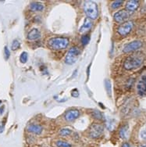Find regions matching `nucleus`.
<instances>
[{
	"mask_svg": "<svg viewBox=\"0 0 146 147\" xmlns=\"http://www.w3.org/2000/svg\"><path fill=\"white\" fill-rule=\"evenodd\" d=\"M89 69H90V66L88 67V69H87V77L89 76Z\"/></svg>",
	"mask_w": 146,
	"mask_h": 147,
	"instance_id": "nucleus-31",
	"label": "nucleus"
},
{
	"mask_svg": "<svg viewBox=\"0 0 146 147\" xmlns=\"http://www.w3.org/2000/svg\"><path fill=\"white\" fill-rule=\"evenodd\" d=\"M20 42H19L17 39H15L13 41V43H12L11 49L12 50H13V51H15V50H17V49H18L20 48Z\"/></svg>",
	"mask_w": 146,
	"mask_h": 147,
	"instance_id": "nucleus-21",
	"label": "nucleus"
},
{
	"mask_svg": "<svg viewBox=\"0 0 146 147\" xmlns=\"http://www.w3.org/2000/svg\"><path fill=\"white\" fill-rule=\"evenodd\" d=\"M131 15V13L128 12L126 9H122V10L116 12L113 16V18L116 22L123 23L128 20Z\"/></svg>",
	"mask_w": 146,
	"mask_h": 147,
	"instance_id": "nucleus-8",
	"label": "nucleus"
},
{
	"mask_svg": "<svg viewBox=\"0 0 146 147\" xmlns=\"http://www.w3.org/2000/svg\"><path fill=\"white\" fill-rule=\"evenodd\" d=\"M1 103H2V100H0V105H1Z\"/></svg>",
	"mask_w": 146,
	"mask_h": 147,
	"instance_id": "nucleus-33",
	"label": "nucleus"
},
{
	"mask_svg": "<svg viewBox=\"0 0 146 147\" xmlns=\"http://www.w3.org/2000/svg\"><path fill=\"white\" fill-rule=\"evenodd\" d=\"M139 4H140L139 1H135V0L127 1L126 3V9L130 13H133L138 9L139 7Z\"/></svg>",
	"mask_w": 146,
	"mask_h": 147,
	"instance_id": "nucleus-11",
	"label": "nucleus"
},
{
	"mask_svg": "<svg viewBox=\"0 0 146 147\" xmlns=\"http://www.w3.org/2000/svg\"><path fill=\"white\" fill-rule=\"evenodd\" d=\"M30 8L32 11L34 12H42L45 8L44 5L39 2H32L30 4Z\"/></svg>",
	"mask_w": 146,
	"mask_h": 147,
	"instance_id": "nucleus-15",
	"label": "nucleus"
},
{
	"mask_svg": "<svg viewBox=\"0 0 146 147\" xmlns=\"http://www.w3.org/2000/svg\"><path fill=\"white\" fill-rule=\"evenodd\" d=\"M72 96L73 97H75V98H77V97H78L79 96V92L77 91V88H75V89H73V91H72Z\"/></svg>",
	"mask_w": 146,
	"mask_h": 147,
	"instance_id": "nucleus-27",
	"label": "nucleus"
},
{
	"mask_svg": "<svg viewBox=\"0 0 146 147\" xmlns=\"http://www.w3.org/2000/svg\"><path fill=\"white\" fill-rule=\"evenodd\" d=\"M143 45V42L141 41V40H135V41H133V42H131L127 43L124 46V49H123V51L124 53H132V52H135L140 49Z\"/></svg>",
	"mask_w": 146,
	"mask_h": 147,
	"instance_id": "nucleus-5",
	"label": "nucleus"
},
{
	"mask_svg": "<svg viewBox=\"0 0 146 147\" xmlns=\"http://www.w3.org/2000/svg\"><path fill=\"white\" fill-rule=\"evenodd\" d=\"M92 27V20L89 18H85L84 24L81 27V28H80L79 31H80V32H81V33H84V32L89 31Z\"/></svg>",
	"mask_w": 146,
	"mask_h": 147,
	"instance_id": "nucleus-16",
	"label": "nucleus"
},
{
	"mask_svg": "<svg viewBox=\"0 0 146 147\" xmlns=\"http://www.w3.org/2000/svg\"><path fill=\"white\" fill-rule=\"evenodd\" d=\"M5 122H6V121H3L1 122V124H0V133L3 132V130H4V127H5Z\"/></svg>",
	"mask_w": 146,
	"mask_h": 147,
	"instance_id": "nucleus-28",
	"label": "nucleus"
},
{
	"mask_svg": "<svg viewBox=\"0 0 146 147\" xmlns=\"http://www.w3.org/2000/svg\"><path fill=\"white\" fill-rule=\"evenodd\" d=\"M48 45L52 49L60 50L66 49L69 45V39L64 37H56L48 40Z\"/></svg>",
	"mask_w": 146,
	"mask_h": 147,
	"instance_id": "nucleus-3",
	"label": "nucleus"
},
{
	"mask_svg": "<svg viewBox=\"0 0 146 147\" xmlns=\"http://www.w3.org/2000/svg\"><path fill=\"white\" fill-rule=\"evenodd\" d=\"M4 56H5V59H8L10 57V52L9 50V49L7 46L4 47Z\"/></svg>",
	"mask_w": 146,
	"mask_h": 147,
	"instance_id": "nucleus-25",
	"label": "nucleus"
},
{
	"mask_svg": "<svg viewBox=\"0 0 146 147\" xmlns=\"http://www.w3.org/2000/svg\"><path fill=\"white\" fill-rule=\"evenodd\" d=\"M28 53H26V52H23L22 53L20 54V62L22 63H25L28 61Z\"/></svg>",
	"mask_w": 146,
	"mask_h": 147,
	"instance_id": "nucleus-22",
	"label": "nucleus"
},
{
	"mask_svg": "<svg viewBox=\"0 0 146 147\" xmlns=\"http://www.w3.org/2000/svg\"><path fill=\"white\" fill-rule=\"evenodd\" d=\"M81 54V50L77 46H73L68 51V53L66 57L65 62L69 65H72L76 62Z\"/></svg>",
	"mask_w": 146,
	"mask_h": 147,
	"instance_id": "nucleus-4",
	"label": "nucleus"
},
{
	"mask_svg": "<svg viewBox=\"0 0 146 147\" xmlns=\"http://www.w3.org/2000/svg\"><path fill=\"white\" fill-rule=\"evenodd\" d=\"M56 145L57 147H72L71 144H70L69 142L63 140H58L56 142Z\"/></svg>",
	"mask_w": 146,
	"mask_h": 147,
	"instance_id": "nucleus-18",
	"label": "nucleus"
},
{
	"mask_svg": "<svg viewBox=\"0 0 146 147\" xmlns=\"http://www.w3.org/2000/svg\"><path fill=\"white\" fill-rule=\"evenodd\" d=\"M103 131H104V127L102 125L100 124H93L90 127L89 135L93 139H97L102 136Z\"/></svg>",
	"mask_w": 146,
	"mask_h": 147,
	"instance_id": "nucleus-7",
	"label": "nucleus"
},
{
	"mask_svg": "<svg viewBox=\"0 0 146 147\" xmlns=\"http://www.w3.org/2000/svg\"><path fill=\"white\" fill-rule=\"evenodd\" d=\"M28 131L31 133H33L34 135H40L43 131V127L42 126L39 125H36V124H31L29 125L27 127Z\"/></svg>",
	"mask_w": 146,
	"mask_h": 147,
	"instance_id": "nucleus-12",
	"label": "nucleus"
},
{
	"mask_svg": "<svg viewBox=\"0 0 146 147\" xmlns=\"http://www.w3.org/2000/svg\"><path fill=\"white\" fill-rule=\"evenodd\" d=\"M144 57L140 53L131 54L126 57L124 63V67L126 71H132L138 69L143 64Z\"/></svg>",
	"mask_w": 146,
	"mask_h": 147,
	"instance_id": "nucleus-1",
	"label": "nucleus"
},
{
	"mask_svg": "<svg viewBox=\"0 0 146 147\" xmlns=\"http://www.w3.org/2000/svg\"><path fill=\"white\" fill-rule=\"evenodd\" d=\"M105 86H106V90L108 96H111V82L110 80H105Z\"/></svg>",
	"mask_w": 146,
	"mask_h": 147,
	"instance_id": "nucleus-19",
	"label": "nucleus"
},
{
	"mask_svg": "<svg viewBox=\"0 0 146 147\" xmlns=\"http://www.w3.org/2000/svg\"><path fill=\"white\" fill-rule=\"evenodd\" d=\"M140 136L141 139H143L145 141H146V128H145L144 130H142L141 131Z\"/></svg>",
	"mask_w": 146,
	"mask_h": 147,
	"instance_id": "nucleus-26",
	"label": "nucleus"
},
{
	"mask_svg": "<svg viewBox=\"0 0 146 147\" xmlns=\"http://www.w3.org/2000/svg\"><path fill=\"white\" fill-rule=\"evenodd\" d=\"M40 37H41V32L37 28H33L29 31L28 34V38L29 40H31V41L38 39Z\"/></svg>",
	"mask_w": 146,
	"mask_h": 147,
	"instance_id": "nucleus-13",
	"label": "nucleus"
},
{
	"mask_svg": "<svg viewBox=\"0 0 146 147\" xmlns=\"http://www.w3.org/2000/svg\"><path fill=\"white\" fill-rule=\"evenodd\" d=\"M84 13L90 20H96L98 16V6L94 1H85L84 3Z\"/></svg>",
	"mask_w": 146,
	"mask_h": 147,
	"instance_id": "nucleus-2",
	"label": "nucleus"
},
{
	"mask_svg": "<svg viewBox=\"0 0 146 147\" xmlns=\"http://www.w3.org/2000/svg\"><path fill=\"white\" fill-rule=\"evenodd\" d=\"M119 135L122 139H126L128 138L129 135V125H124L120 128L119 131Z\"/></svg>",
	"mask_w": 146,
	"mask_h": 147,
	"instance_id": "nucleus-14",
	"label": "nucleus"
},
{
	"mask_svg": "<svg viewBox=\"0 0 146 147\" xmlns=\"http://www.w3.org/2000/svg\"><path fill=\"white\" fill-rule=\"evenodd\" d=\"M90 42V36L88 34H85V35H83L81 38V43L83 44V45H87Z\"/></svg>",
	"mask_w": 146,
	"mask_h": 147,
	"instance_id": "nucleus-23",
	"label": "nucleus"
},
{
	"mask_svg": "<svg viewBox=\"0 0 146 147\" xmlns=\"http://www.w3.org/2000/svg\"><path fill=\"white\" fill-rule=\"evenodd\" d=\"M72 133V130L70 128H63L59 131V135L62 136H68Z\"/></svg>",
	"mask_w": 146,
	"mask_h": 147,
	"instance_id": "nucleus-20",
	"label": "nucleus"
},
{
	"mask_svg": "<svg viewBox=\"0 0 146 147\" xmlns=\"http://www.w3.org/2000/svg\"><path fill=\"white\" fill-rule=\"evenodd\" d=\"M92 116L96 119H98V120H101L102 119V113L98 111V110H95L92 113Z\"/></svg>",
	"mask_w": 146,
	"mask_h": 147,
	"instance_id": "nucleus-24",
	"label": "nucleus"
},
{
	"mask_svg": "<svg viewBox=\"0 0 146 147\" xmlns=\"http://www.w3.org/2000/svg\"><path fill=\"white\" fill-rule=\"evenodd\" d=\"M137 92L140 96L146 95V76L143 75L137 84Z\"/></svg>",
	"mask_w": 146,
	"mask_h": 147,
	"instance_id": "nucleus-9",
	"label": "nucleus"
},
{
	"mask_svg": "<svg viewBox=\"0 0 146 147\" xmlns=\"http://www.w3.org/2000/svg\"><path fill=\"white\" fill-rule=\"evenodd\" d=\"M133 28H134V22L131 20H128L120 25L117 29V32L121 36L125 37L128 34H130V32L132 31Z\"/></svg>",
	"mask_w": 146,
	"mask_h": 147,
	"instance_id": "nucleus-6",
	"label": "nucleus"
},
{
	"mask_svg": "<svg viewBox=\"0 0 146 147\" xmlns=\"http://www.w3.org/2000/svg\"><path fill=\"white\" fill-rule=\"evenodd\" d=\"M138 147H146V143H142V144H140Z\"/></svg>",
	"mask_w": 146,
	"mask_h": 147,
	"instance_id": "nucleus-30",
	"label": "nucleus"
},
{
	"mask_svg": "<svg viewBox=\"0 0 146 147\" xmlns=\"http://www.w3.org/2000/svg\"><path fill=\"white\" fill-rule=\"evenodd\" d=\"M3 110H4V107H2L1 109H0V111H1V112H0V113H1V114L3 113V112H2V111H3Z\"/></svg>",
	"mask_w": 146,
	"mask_h": 147,
	"instance_id": "nucleus-32",
	"label": "nucleus"
},
{
	"mask_svg": "<svg viewBox=\"0 0 146 147\" xmlns=\"http://www.w3.org/2000/svg\"><path fill=\"white\" fill-rule=\"evenodd\" d=\"M122 147H132V146H131V144H130L129 142H124V143H123V145H122Z\"/></svg>",
	"mask_w": 146,
	"mask_h": 147,
	"instance_id": "nucleus-29",
	"label": "nucleus"
},
{
	"mask_svg": "<svg viewBox=\"0 0 146 147\" xmlns=\"http://www.w3.org/2000/svg\"><path fill=\"white\" fill-rule=\"evenodd\" d=\"M79 116H80V111L77 109H73V110H68L67 112L65 113L64 117L67 121L71 122L76 120L77 118H78Z\"/></svg>",
	"mask_w": 146,
	"mask_h": 147,
	"instance_id": "nucleus-10",
	"label": "nucleus"
},
{
	"mask_svg": "<svg viewBox=\"0 0 146 147\" xmlns=\"http://www.w3.org/2000/svg\"><path fill=\"white\" fill-rule=\"evenodd\" d=\"M124 1L122 0H116V1H113L111 3V7L112 9H118L119 7H120L123 4H124Z\"/></svg>",
	"mask_w": 146,
	"mask_h": 147,
	"instance_id": "nucleus-17",
	"label": "nucleus"
}]
</instances>
